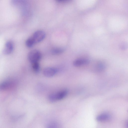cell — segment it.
Listing matches in <instances>:
<instances>
[{
  "label": "cell",
  "instance_id": "obj_10",
  "mask_svg": "<svg viewBox=\"0 0 128 128\" xmlns=\"http://www.w3.org/2000/svg\"><path fill=\"white\" fill-rule=\"evenodd\" d=\"M26 44L27 47L30 48L32 47L35 44L32 37H31L27 40L26 41Z\"/></svg>",
  "mask_w": 128,
  "mask_h": 128
},
{
  "label": "cell",
  "instance_id": "obj_3",
  "mask_svg": "<svg viewBox=\"0 0 128 128\" xmlns=\"http://www.w3.org/2000/svg\"><path fill=\"white\" fill-rule=\"evenodd\" d=\"M46 36L45 32L41 30L35 32L31 37L35 44L39 43L43 41Z\"/></svg>",
  "mask_w": 128,
  "mask_h": 128
},
{
  "label": "cell",
  "instance_id": "obj_6",
  "mask_svg": "<svg viewBox=\"0 0 128 128\" xmlns=\"http://www.w3.org/2000/svg\"><path fill=\"white\" fill-rule=\"evenodd\" d=\"M89 61L86 59H78L75 60L73 63V65L78 67L82 65H87L89 63Z\"/></svg>",
  "mask_w": 128,
  "mask_h": 128
},
{
  "label": "cell",
  "instance_id": "obj_5",
  "mask_svg": "<svg viewBox=\"0 0 128 128\" xmlns=\"http://www.w3.org/2000/svg\"><path fill=\"white\" fill-rule=\"evenodd\" d=\"M14 48V45L12 42L9 41L6 44L3 50V53L5 55H9L12 52Z\"/></svg>",
  "mask_w": 128,
  "mask_h": 128
},
{
  "label": "cell",
  "instance_id": "obj_11",
  "mask_svg": "<svg viewBox=\"0 0 128 128\" xmlns=\"http://www.w3.org/2000/svg\"><path fill=\"white\" fill-rule=\"evenodd\" d=\"M33 69L36 73H38L39 71L40 67L38 62L32 63Z\"/></svg>",
  "mask_w": 128,
  "mask_h": 128
},
{
  "label": "cell",
  "instance_id": "obj_13",
  "mask_svg": "<svg viewBox=\"0 0 128 128\" xmlns=\"http://www.w3.org/2000/svg\"><path fill=\"white\" fill-rule=\"evenodd\" d=\"M57 0L59 2H62L65 1H68L70 0Z\"/></svg>",
  "mask_w": 128,
  "mask_h": 128
},
{
  "label": "cell",
  "instance_id": "obj_2",
  "mask_svg": "<svg viewBox=\"0 0 128 128\" xmlns=\"http://www.w3.org/2000/svg\"><path fill=\"white\" fill-rule=\"evenodd\" d=\"M28 57L29 61L32 63L38 62L41 58L42 55L38 50H34L29 52Z\"/></svg>",
  "mask_w": 128,
  "mask_h": 128
},
{
  "label": "cell",
  "instance_id": "obj_7",
  "mask_svg": "<svg viewBox=\"0 0 128 128\" xmlns=\"http://www.w3.org/2000/svg\"><path fill=\"white\" fill-rule=\"evenodd\" d=\"M111 118V116L107 113H104L98 116L96 120L98 122H102L107 121Z\"/></svg>",
  "mask_w": 128,
  "mask_h": 128
},
{
  "label": "cell",
  "instance_id": "obj_4",
  "mask_svg": "<svg viewBox=\"0 0 128 128\" xmlns=\"http://www.w3.org/2000/svg\"><path fill=\"white\" fill-rule=\"evenodd\" d=\"M57 71V70L55 68L47 67L44 69L43 73L45 76L47 77H50L56 74Z\"/></svg>",
  "mask_w": 128,
  "mask_h": 128
},
{
  "label": "cell",
  "instance_id": "obj_1",
  "mask_svg": "<svg viewBox=\"0 0 128 128\" xmlns=\"http://www.w3.org/2000/svg\"><path fill=\"white\" fill-rule=\"evenodd\" d=\"M68 93V90H63L57 93L50 95L49 96L48 99L50 101L55 102L64 98L67 95Z\"/></svg>",
  "mask_w": 128,
  "mask_h": 128
},
{
  "label": "cell",
  "instance_id": "obj_8",
  "mask_svg": "<svg viewBox=\"0 0 128 128\" xmlns=\"http://www.w3.org/2000/svg\"><path fill=\"white\" fill-rule=\"evenodd\" d=\"M12 82L9 80L4 81L0 83V91L6 89L12 84Z\"/></svg>",
  "mask_w": 128,
  "mask_h": 128
},
{
  "label": "cell",
  "instance_id": "obj_9",
  "mask_svg": "<svg viewBox=\"0 0 128 128\" xmlns=\"http://www.w3.org/2000/svg\"><path fill=\"white\" fill-rule=\"evenodd\" d=\"M65 49L62 48H53L51 51L52 53L54 55H58L63 53Z\"/></svg>",
  "mask_w": 128,
  "mask_h": 128
},
{
  "label": "cell",
  "instance_id": "obj_12",
  "mask_svg": "<svg viewBox=\"0 0 128 128\" xmlns=\"http://www.w3.org/2000/svg\"><path fill=\"white\" fill-rule=\"evenodd\" d=\"M105 65L103 64L100 63L98 65L97 68L99 70H102L105 68Z\"/></svg>",
  "mask_w": 128,
  "mask_h": 128
}]
</instances>
